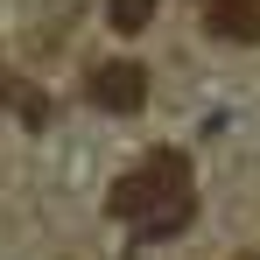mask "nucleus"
<instances>
[{
    "instance_id": "7ed1b4c3",
    "label": "nucleus",
    "mask_w": 260,
    "mask_h": 260,
    "mask_svg": "<svg viewBox=\"0 0 260 260\" xmlns=\"http://www.w3.org/2000/svg\"><path fill=\"white\" fill-rule=\"evenodd\" d=\"M204 28L218 43H260V0H204Z\"/></svg>"
},
{
    "instance_id": "20e7f679",
    "label": "nucleus",
    "mask_w": 260,
    "mask_h": 260,
    "mask_svg": "<svg viewBox=\"0 0 260 260\" xmlns=\"http://www.w3.org/2000/svg\"><path fill=\"white\" fill-rule=\"evenodd\" d=\"M0 106H7V113H21L28 127H49V99H43L36 85H21V78H7V71H0Z\"/></svg>"
},
{
    "instance_id": "f257e3e1",
    "label": "nucleus",
    "mask_w": 260,
    "mask_h": 260,
    "mask_svg": "<svg viewBox=\"0 0 260 260\" xmlns=\"http://www.w3.org/2000/svg\"><path fill=\"white\" fill-rule=\"evenodd\" d=\"M113 218L134 232V246H155V239H176L190 218H197V183H190V155L176 148H148L120 183H113Z\"/></svg>"
},
{
    "instance_id": "39448f33",
    "label": "nucleus",
    "mask_w": 260,
    "mask_h": 260,
    "mask_svg": "<svg viewBox=\"0 0 260 260\" xmlns=\"http://www.w3.org/2000/svg\"><path fill=\"white\" fill-rule=\"evenodd\" d=\"M155 7H162V0H106V21H113L120 36H141V28L155 21Z\"/></svg>"
},
{
    "instance_id": "423d86ee",
    "label": "nucleus",
    "mask_w": 260,
    "mask_h": 260,
    "mask_svg": "<svg viewBox=\"0 0 260 260\" xmlns=\"http://www.w3.org/2000/svg\"><path fill=\"white\" fill-rule=\"evenodd\" d=\"M239 260H260V253H239Z\"/></svg>"
},
{
    "instance_id": "f03ea898",
    "label": "nucleus",
    "mask_w": 260,
    "mask_h": 260,
    "mask_svg": "<svg viewBox=\"0 0 260 260\" xmlns=\"http://www.w3.org/2000/svg\"><path fill=\"white\" fill-rule=\"evenodd\" d=\"M85 99L99 113H141L148 106V71L141 63H99L85 78Z\"/></svg>"
}]
</instances>
